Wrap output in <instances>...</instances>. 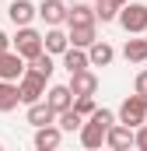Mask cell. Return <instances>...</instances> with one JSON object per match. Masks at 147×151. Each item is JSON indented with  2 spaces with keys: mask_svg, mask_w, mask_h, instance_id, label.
<instances>
[{
  "mask_svg": "<svg viewBox=\"0 0 147 151\" xmlns=\"http://www.w3.org/2000/svg\"><path fill=\"white\" fill-rule=\"evenodd\" d=\"M116 21L123 25L126 35H147V4H137V0L123 4V11H119Z\"/></svg>",
  "mask_w": 147,
  "mask_h": 151,
  "instance_id": "obj_1",
  "label": "cell"
},
{
  "mask_svg": "<svg viewBox=\"0 0 147 151\" xmlns=\"http://www.w3.org/2000/svg\"><path fill=\"white\" fill-rule=\"evenodd\" d=\"M119 123H126V127H140V123H147V95H140V91H133V95H126L123 99V106H119Z\"/></svg>",
  "mask_w": 147,
  "mask_h": 151,
  "instance_id": "obj_2",
  "label": "cell"
},
{
  "mask_svg": "<svg viewBox=\"0 0 147 151\" xmlns=\"http://www.w3.org/2000/svg\"><path fill=\"white\" fill-rule=\"evenodd\" d=\"M14 49H18L25 60H32V56H39V53L46 49V35H39L32 25H21L18 35H14Z\"/></svg>",
  "mask_w": 147,
  "mask_h": 151,
  "instance_id": "obj_3",
  "label": "cell"
},
{
  "mask_svg": "<svg viewBox=\"0 0 147 151\" xmlns=\"http://www.w3.org/2000/svg\"><path fill=\"white\" fill-rule=\"evenodd\" d=\"M25 70H28V60H25L18 49L0 53V81H21Z\"/></svg>",
  "mask_w": 147,
  "mask_h": 151,
  "instance_id": "obj_4",
  "label": "cell"
},
{
  "mask_svg": "<svg viewBox=\"0 0 147 151\" xmlns=\"http://www.w3.org/2000/svg\"><path fill=\"white\" fill-rule=\"evenodd\" d=\"M18 91H21V106L42 102V95H46V77H39V74H32V70H25V77L18 81Z\"/></svg>",
  "mask_w": 147,
  "mask_h": 151,
  "instance_id": "obj_5",
  "label": "cell"
},
{
  "mask_svg": "<svg viewBox=\"0 0 147 151\" xmlns=\"http://www.w3.org/2000/svg\"><path fill=\"white\" fill-rule=\"evenodd\" d=\"M105 144H109L112 151L137 148V130H133V127H126V123H112V127H109V137H105Z\"/></svg>",
  "mask_w": 147,
  "mask_h": 151,
  "instance_id": "obj_6",
  "label": "cell"
},
{
  "mask_svg": "<svg viewBox=\"0 0 147 151\" xmlns=\"http://www.w3.org/2000/svg\"><path fill=\"white\" fill-rule=\"evenodd\" d=\"M60 141H63V127L60 123H49V127H35V144L39 151H56L60 148Z\"/></svg>",
  "mask_w": 147,
  "mask_h": 151,
  "instance_id": "obj_7",
  "label": "cell"
},
{
  "mask_svg": "<svg viewBox=\"0 0 147 151\" xmlns=\"http://www.w3.org/2000/svg\"><path fill=\"white\" fill-rule=\"evenodd\" d=\"M77 137H81V144H84L88 151H95V148H102V144H105V137H109V127H102V123L88 119V123L77 130Z\"/></svg>",
  "mask_w": 147,
  "mask_h": 151,
  "instance_id": "obj_8",
  "label": "cell"
},
{
  "mask_svg": "<svg viewBox=\"0 0 147 151\" xmlns=\"http://www.w3.org/2000/svg\"><path fill=\"white\" fill-rule=\"evenodd\" d=\"M67 11H70V7H67L63 0H42V4H39V18H42L46 25H63V21H67Z\"/></svg>",
  "mask_w": 147,
  "mask_h": 151,
  "instance_id": "obj_9",
  "label": "cell"
},
{
  "mask_svg": "<svg viewBox=\"0 0 147 151\" xmlns=\"http://www.w3.org/2000/svg\"><path fill=\"white\" fill-rule=\"evenodd\" d=\"M74 99H77V95L70 91V84H53V88L46 91V102H49L56 113H67V109L74 106Z\"/></svg>",
  "mask_w": 147,
  "mask_h": 151,
  "instance_id": "obj_10",
  "label": "cell"
},
{
  "mask_svg": "<svg viewBox=\"0 0 147 151\" xmlns=\"http://www.w3.org/2000/svg\"><path fill=\"white\" fill-rule=\"evenodd\" d=\"M7 14H11L14 28H21V25H32V18L39 14V7L32 4V0H14V4L7 7Z\"/></svg>",
  "mask_w": 147,
  "mask_h": 151,
  "instance_id": "obj_11",
  "label": "cell"
},
{
  "mask_svg": "<svg viewBox=\"0 0 147 151\" xmlns=\"http://www.w3.org/2000/svg\"><path fill=\"white\" fill-rule=\"evenodd\" d=\"M56 116H60V113H56V109H53L49 102H32L25 119H28L32 127H49V123H56Z\"/></svg>",
  "mask_w": 147,
  "mask_h": 151,
  "instance_id": "obj_12",
  "label": "cell"
},
{
  "mask_svg": "<svg viewBox=\"0 0 147 151\" xmlns=\"http://www.w3.org/2000/svg\"><path fill=\"white\" fill-rule=\"evenodd\" d=\"M63 67H67V74H74V70H88V67H91L88 49H84V46H67V53H63Z\"/></svg>",
  "mask_w": 147,
  "mask_h": 151,
  "instance_id": "obj_13",
  "label": "cell"
},
{
  "mask_svg": "<svg viewBox=\"0 0 147 151\" xmlns=\"http://www.w3.org/2000/svg\"><path fill=\"white\" fill-rule=\"evenodd\" d=\"M70 91L74 95H95L98 91V77L91 70H74L70 74Z\"/></svg>",
  "mask_w": 147,
  "mask_h": 151,
  "instance_id": "obj_14",
  "label": "cell"
},
{
  "mask_svg": "<svg viewBox=\"0 0 147 151\" xmlns=\"http://www.w3.org/2000/svg\"><path fill=\"white\" fill-rule=\"evenodd\" d=\"M88 56H91V67H109L112 60H116V49H112L105 39H95L88 46Z\"/></svg>",
  "mask_w": 147,
  "mask_h": 151,
  "instance_id": "obj_15",
  "label": "cell"
},
{
  "mask_svg": "<svg viewBox=\"0 0 147 151\" xmlns=\"http://www.w3.org/2000/svg\"><path fill=\"white\" fill-rule=\"evenodd\" d=\"M67 46H70V32H60V25H49V32H46V53L63 56Z\"/></svg>",
  "mask_w": 147,
  "mask_h": 151,
  "instance_id": "obj_16",
  "label": "cell"
},
{
  "mask_svg": "<svg viewBox=\"0 0 147 151\" xmlns=\"http://www.w3.org/2000/svg\"><path fill=\"white\" fill-rule=\"evenodd\" d=\"M21 106V91H18V81H0V113H11Z\"/></svg>",
  "mask_w": 147,
  "mask_h": 151,
  "instance_id": "obj_17",
  "label": "cell"
},
{
  "mask_svg": "<svg viewBox=\"0 0 147 151\" xmlns=\"http://www.w3.org/2000/svg\"><path fill=\"white\" fill-rule=\"evenodd\" d=\"M95 21H98V14L88 4H74L70 11H67V25H95Z\"/></svg>",
  "mask_w": 147,
  "mask_h": 151,
  "instance_id": "obj_18",
  "label": "cell"
},
{
  "mask_svg": "<svg viewBox=\"0 0 147 151\" xmlns=\"http://www.w3.org/2000/svg\"><path fill=\"white\" fill-rule=\"evenodd\" d=\"M123 4H130V0H95V14H98V21H116L119 11H123Z\"/></svg>",
  "mask_w": 147,
  "mask_h": 151,
  "instance_id": "obj_19",
  "label": "cell"
},
{
  "mask_svg": "<svg viewBox=\"0 0 147 151\" xmlns=\"http://www.w3.org/2000/svg\"><path fill=\"white\" fill-rule=\"evenodd\" d=\"M123 56H126L130 63H147V39H126Z\"/></svg>",
  "mask_w": 147,
  "mask_h": 151,
  "instance_id": "obj_20",
  "label": "cell"
},
{
  "mask_svg": "<svg viewBox=\"0 0 147 151\" xmlns=\"http://www.w3.org/2000/svg\"><path fill=\"white\" fill-rule=\"evenodd\" d=\"M28 70L49 81V77H53V70H56V67H53V53H46V49H42L39 56H32V60H28Z\"/></svg>",
  "mask_w": 147,
  "mask_h": 151,
  "instance_id": "obj_21",
  "label": "cell"
},
{
  "mask_svg": "<svg viewBox=\"0 0 147 151\" xmlns=\"http://www.w3.org/2000/svg\"><path fill=\"white\" fill-rule=\"evenodd\" d=\"M95 42V25H70V46H91Z\"/></svg>",
  "mask_w": 147,
  "mask_h": 151,
  "instance_id": "obj_22",
  "label": "cell"
},
{
  "mask_svg": "<svg viewBox=\"0 0 147 151\" xmlns=\"http://www.w3.org/2000/svg\"><path fill=\"white\" fill-rule=\"evenodd\" d=\"M56 123L63 127V134H74V130H81V127H84V116H81V113L70 106L67 113H60V116H56Z\"/></svg>",
  "mask_w": 147,
  "mask_h": 151,
  "instance_id": "obj_23",
  "label": "cell"
},
{
  "mask_svg": "<svg viewBox=\"0 0 147 151\" xmlns=\"http://www.w3.org/2000/svg\"><path fill=\"white\" fill-rule=\"evenodd\" d=\"M74 109H77L81 116H91L95 109H98V106H95V95H77V99H74Z\"/></svg>",
  "mask_w": 147,
  "mask_h": 151,
  "instance_id": "obj_24",
  "label": "cell"
},
{
  "mask_svg": "<svg viewBox=\"0 0 147 151\" xmlns=\"http://www.w3.org/2000/svg\"><path fill=\"white\" fill-rule=\"evenodd\" d=\"M137 148L147 151V123H140V127H137Z\"/></svg>",
  "mask_w": 147,
  "mask_h": 151,
  "instance_id": "obj_25",
  "label": "cell"
},
{
  "mask_svg": "<svg viewBox=\"0 0 147 151\" xmlns=\"http://www.w3.org/2000/svg\"><path fill=\"white\" fill-rule=\"evenodd\" d=\"M133 91L147 95V70H140V74H137V81H133Z\"/></svg>",
  "mask_w": 147,
  "mask_h": 151,
  "instance_id": "obj_26",
  "label": "cell"
},
{
  "mask_svg": "<svg viewBox=\"0 0 147 151\" xmlns=\"http://www.w3.org/2000/svg\"><path fill=\"white\" fill-rule=\"evenodd\" d=\"M11 42H14V39H11V35H4V32H0V53H7V49H11Z\"/></svg>",
  "mask_w": 147,
  "mask_h": 151,
  "instance_id": "obj_27",
  "label": "cell"
},
{
  "mask_svg": "<svg viewBox=\"0 0 147 151\" xmlns=\"http://www.w3.org/2000/svg\"><path fill=\"white\" fill-rule=\"evenodd\" d=\"M0 148H4V144H0Z\"/></svg>",
  "mask_w": 147,
  "mask_h": 151,
  "instance_id": "obj_28",
  "label": "cell"
}]
</instances>
